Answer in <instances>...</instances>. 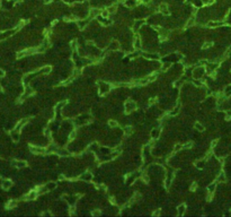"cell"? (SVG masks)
<instances>
[{"label": "cell", "mask_w": 231, "mask_h": 217, "mask_svg": "<svg viewBox=\"0 0 231 217\" xmlns=\"http://www.w3.org/2000/svg\"><path fill=\"white\" fill-rule=\"evenodd\" d=\"M53 188H55V183H50L47 186V189H53Z\"/></svg>", "instance_id": "22"}, {"label": "cell", "mask_w": 231, "mask_h": 217, "mask_svg": "<svg viewBox=\"0 0 231 217\" xmlns=\"http://www.w3.org/2000/svg\"><path fill=\"white\" fill-rule=\"evenodd\" d=\"M1 91H2V87H1V86H0V92H1Z\"/></svg>", "instance_id": "33"}, {"label": "cell", "mask_w": 231, "mask_h": 217, "mask_svg": "<svg viewBox=\"0 0 231 217\" xmlns=\"http://www.w3.org/2000/svg\"><path fill=\"white\" fill-rule=\"evenodd\" d=\"M13 187V181L12 180H2L1 182V188L3 190H9L10 188Z\"/></svg>", "instance_id": "1"}, {"label": "cell", "mask_w": 231, "mask_h": 217, "mask_svg": "<svg viewBox=\"0 0 231 217\" xmlns=\"http://www.w3.org/2000/svg\"><path fill=\"white\" fill-rule=\"evenodd\" d=\"M75 136H76V132H75V131H73V132H72V134H71V135H70V139H72V138H75Z\"/></svg>", "instance_id": "28"}, {"label": "cell", "mask_w": 231, "mask_h": 217, "mask_svg": "<svg viewBox=\"0 0 231 217\" xmlns=\"http://www.w3.org/2000/svg\"><path fill=\"white\" fill-rule=\"evenodd\" d=\"M13 165L16 166L17 169H23L26 166V162L25 161H13Z\"/></svg>", "instance_id": "3"}, {"label": "cell", "mask_w": 231, "mask_h": 217, "mask_svg": "<svg viewBox=\"0 0 231 217\" xmlns=\"http://www.w3.org/2000/svg\"><path fill=\"white\" fill-rule=\"evenodd\" d=\"M175 85H176V86H182V81H177Z\"/></svg>", "instance_id": "29"}, {"label": "cell", "mask_w": 231, "mask_h": 217, "mask_svg": "<svg viewBox=\"0 0 231 217\" xmlns=\"http://www.w3.org/2000/svg\"><path fill=\"white\" fill-rule=\"evenodd\" d=\"M117 49H119V42L113 41L109 45V50H117Z\"/></svg>", "instance_id": "8"}, {"label": "cell", "mask_w": 231, "mask_h": 217, "mask_svg": "<svg viewBox=\"0 0 231 217\" xmlns=\"http://www.w3.org/2000/svg\"><path fill=\"white\" fill-rule=\"evenodd\" d=\"M194 85H196V86H202V83L200 81H194Z\"/></svg>", "instance_id": "23"}, {"label": "cell", "mask_w": 231, "mask_h": 217, "mask_svg": "<svg viewBox=\"0 0 231 217\" xmlns=\"http://www.w3.org/2000/svg\"><path fill=\"white\" fill-rule=\"evenodd\" d=\"M108 124L110 128H116V127H117V122L114 121V120H110V121L108 122Z\"/></svg>", "instance_id": "15"}, {"label": "cell", "mask_w": 231, "mask_h": 217, "mask_svg": "<svg viewBox=\"0 0 231 217\" xmlns=\"http://www.w3.org/2000/svg\"><path fill=\"white\" fill-rule=\"evenodd\" d=\"M134 46H135L136 49H140V46H141V42H140L139 38H136L135 41H134Z\"/></svg>", "instance_id": "14"}, {"label": "cell", "mask_w": 231, "mask_h": 217, "mask_svg": "<svg viewBox=\"0 0 231 217\" xmlns=\"http://www.w3.org/2000/svg\"><path fill=\"white\" fill-rule=\"evenodd\" d=\"M97 13H98V12H97L96 9H94V10H93V12L90 13V16H91V17H95L96 15H97Z\"/></svg>", "instance_id": "21"}, {"label": "cell", "mask_w": 231, "mask_h": 217, "mask_svg": "<svg viewBox=\"0 0 231 217\" xmlns=\"http://www.w3.org/2000/svg\"><path fill=\"white\" fill-rule=\"evenodd\" d=\"M108 15H109L108 10H104V12L102 13V17H103V18H107V17H108Z\"/></svg>", "instance_id": "18"}, {"label": "cell", "mask_w": 231, "mask_h": 217, "mask_svg": "<svg viewBox=\"0 0 231 217\" xmlns=\"http://www.w3.org/2000/svg\"><path fill=\"white\" fill-rule=\"evenodd\" d=\"M51 70H52V68L50 67V66H46V67L42 68L41 72H43V74H50V72H51Z\"/></svg>", "instance_id": "9"}, {"label": "cell", "mask_w": 231, "mask_h": 217, "mask_svg": "<svg viewBox=\"0 0 231 217\" xmlns=\"http://www.w3.org/2000/svg\"><path fill=\"white\" fill-rule=\"evenodd\" d=\"M3 76H5V71L2 69H0V78H2Z\"/></svg>", "instance_id": "25"}, {"label": "cell", "mask_w": 231, "mask_h": 217, "mask_svg": "<svg viewBox=\"0 0 231 217\" xmlns=\"http://www.w3.org/2000/svg\"><path fill=\"white\" fill-rule=\"evenodd\" d=\"M60 155H63V156H67V155H69V153L66 150V149H60L59 151H58Z\"/></svg>", "instance_id": "16"}, {"label": "cell", "mask_w": 231, "mask_h": 217, "mask_svg": "<svg viewBox=\"0 0 231 217\" xmlns=\"http://www.w3.org/2000/svg\"><path fill=\"white\" fill-rule=\"evenodd\" d=\"M195 128H196L198 131H203V130H204V127L202 126V124H201V123H198V122H196V123H195Z\"/></svg>", "instance_id": "13"}, {"label": "cell", "mask_w": 231, "mask_h": 217, "mask_svg": "<svg viewBox=\"0 0 231 217\" xmlns=\"http://www.w3.org/2000/svg\"><path fill=\"white\" fill-rule=\"evenodd\" d=\"M159 214H160V213H159V210H158V212H156V213H154V214H153V215H154V216H158V215H159Z\"/></svg>", "instance_id": "32"}, {"label": "cell", "mask_w": 231, "mask_h": 217, "mask_svg": "<svg viewBox=\"0 0 231 217\" xmlns=\"http://www.w3.org/2000/svg\"><path fill=\"white\" fill-rule=\"evenodd\" d=\"M160 10H161L165 15H168V9H167V6H166L165 3H163V5L160 6Z\"/></svg>", "instance_id": "12"}, {"label": "cell", "mask_w": 231, "mask_h": 217, "mask_svg": "<svg viewBox=\"0 0 231 217\" xmlns=\"http://www.w3.org/2000/svg\"><path fill=\"white\" fill-rule=\"evenodd\" d=\"M93 215H94V216H99V215H100V213H99V210H95V212L93 213Z\"/></svg>", "instance_id": "24"}, {"label": "cell", "mask_w": 231, "mask_h": 217, "mask_svg": "<svg viewBox=\"0 0 231 217\" xmlns=\"http://www.w3.org/2000/svg\"><path fill=\"white\" fill-rule=\"evenodd\" d=\"M124 132H125V134H127V135H130V134L132 132V129H131V127H126V128H124Z\"/></svg>", "instance_id": "17"}, {"label": "cell", "mask_w": 231, "mask_h": 217, "mask_svg": "<svg viewBox=\"0 0 231 217\" xmlns=\"http://www.w3.org/2000/svg\"><path fill=\"white\" fill-rule=\"evenodd\" d=\"M26 123H27V119H23L22 121H19L18 123H17V126H16V129L19 131V130H20V129H22V128H23V127H24Z\"/></svg>", "instance_id": "6"}, {"label": "cell", "mask_w": 231, "mask_h": 217, "mask_svg": "<svg viewBox=\"0 0 231 217\" xmlns=\"http://www.w3.org/2000/svg\"><path fill=\"white\" fill-rule=\"evenodd\" d=\"M214 188H215V184H212V186H210V187H209V190H210V191H213V189H214Z\"/></svg>", "instance_id": "26"}, {"label": "cell", "mask_w": 231, "mask_h": 217, "mask_svg": "<svg viewBox=\"0 0 231 217\" xmlns=\"http://www.w3.org/2000/svg\"><path fill=\"white\" fill-rule=\"evenodd\" d=\"M30 151L34 153V154H43L44 153V149L41 148V147H30Z\"/></svg>", "instance_id": "5"}, {"label": "cell", "mask_w": 231, "mask_h": 217, "mask_svg": "<svg viewBox=\"0 0 231 217\" xmlns=\"http://www.w3.org/2000/svg\"><path fill=\"white\" fill-rule=\"evenodd\" d=\"M195 188H196V183H194V184L192 186V190H194Z\"/></svg>", "instance_id": "31"}, {"label": "cell", "mask_w": 231, "mask_h": 217, "mask_svg": "<svg viewBox=\"0 0 231 217\" xmlns=\"http://www.w3.org/2000/svg\"><path fill=\"white\" fill-rule=\"evenodd\" d=\"M37 193H39L37 191H30V192L28 193V194H27V196H26V197H25V198H26L27 200H34V199L36 198Z\"/></svg>", "instance_id": "4"}, {"label": "cell", "mask_w": 231, "mask_h": 217, "mask_svg": "<svg viewBox=\"0 0 231 217\" xmlns=\"http://www.w3.org/2000/svg\"><path fill=\"white\" fill-rule=\"evenodd\" d=\"M215 145H217V140H215V141H212V147H214Z\"/></svg>", "instance_id": "30"}, {"label": "cell", "mask_w": 231, "mask_h": 217, "mask_svg": "<svg viewBox=\"0 0 231 217\" xmlns=\"http://www.w3.org/2000/svg\"><path fill=\"white\" fill-rule=\"evenodd\" d=\"M192 147V143H186L184 146H183V148H190Z\"/></svg>", "instance_id": "19"}, {"label": "cell", "mask_w": 231, "mask_h": 217, "mask_svg": "<svg viewBox=\"0 0 231 217\" xmlns=\"http://www.w3.org/2000/svg\"><path fill=\"white\" fill-rule=\"evenodd\" d=\"M180 148H183V146L182 145H176V147H175V150H178V149H180Z\"/></svg>", "instance_id": "27"}, {"label": "cell", "mask_w": 231, "mask_h": 217, "mask_svg": "<svg viewBox=\"0 0 231 217\" xmlns=\"http://www.w3.org/2000/svg\"><path fill=\"white\" fill-rule=\"evenodd\" d=\"M211 45H212V43H204L203 49H207V48H210Z\"/></svg>", "instance_id": "20"}, {"label": "cell", "mask_w": 231, "mask_h": 217, "mask_svg": "<svg viewBox=\"0 0 231 217\" xmlns=\"http://www.w3.org/2000/svg\"><path fill=\"white\" fill-rule=\"evenodd\" d=\"M148 1H149V0H146V2H148Z\"/></svg>", "instance_id": "34"}, {"label": "cell", "mask_w": 231, "mask_h": 217, "mask_svg": "<svg viewBox=\"0 0 231 217\" xmlns=\"http://www.w3.org/2000/svg\"><path fill=\"white\" fill-rule=\"evenodd\" d=\"M0 181H1V175H0Z\"/></svg>", "instance_id": "35"}, {"label": "cell", "mask_w": 231, "mask_h": 217, "mask_svg": "<svg viewBox=\"0 0 231 217\" xmlns=\"http://www.w3.org/2000/svg\"><path fill=\"white\" fill-rule=\"evenodd\" d=\"M10 137H12V139H13L14 141H18V140H19V131H18L17 129L12 130V131H10Z\"/></svg>", "instance_id": "2"}, {"label": "cell", "mask_w": 231, "mask_h": 217, "mask_svg": "<svg viewBox=\"0 0 231 217\" xmlns=\"http://www.w3.org/2000/svg\"><path fill=\"white\" fill-rule=\"evenodd\" d=\"M185 208H186V207H185V205H180V206L178 207V214H179L180 216H182V215L185 213Z\"/></svg>", "instance_id": "10"}, {"label": "cell", "mask_w": 231, "mask_h": 217, "mask_svg": "<svg viewBox=\"0 0 231 217\" xmlns=\"http://www.w3.org/2000/svg\"><path fill=\"white\" fill-rule=\"evenodd\" d=\"M16 206H17V203L15 200H9L6 207H7V209H14Z\"/></svg>", "instance_id": "7"}, {"label": "cell", "mask_w": 231, "mask_h": 217, "mask_svg": "<svg viewBox=\"0 0 231 217\" xmlns=\"http://www.w3.org/2000/svg\"><path fill=\"white\" fill-rule=\"evenodd\" d=\"M143 55H144L146 58H149V59H156V60H157V59H159V57H158V55H156V54H148V53H144V54H143Z\"/></svg>", "instance_id": "11"}]
</instances>
